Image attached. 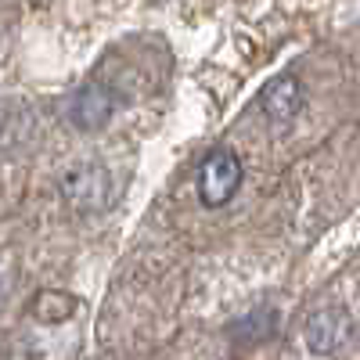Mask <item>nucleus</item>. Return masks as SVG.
<instances>
[{
	"instance_id": "1",
	"label": "nucleus",
	"mask_w": 360,
	"mask_h": 360,
	"mask_svg": "<svg viewBox=\"0 0 360 360\" xmlns=\"http://www.w3.org/2000/svg\"><path fill=\"white\" fill-rule=\"evenodd\" d=\"M242 159H238L231 148H217V152H209L198 166V198L205 209H220L227 205L238 188H242Z\"/></svg>"
},
{
	"instance_id": "3",
	"label": "nucleus",
	"mask_w": 360,
	"mask_h": 360,
	"mask_svg": "<svg viewBox=\"0 0 360 360\" xmlns=\"http://www.w3.org/2000/svg\"><path fill=\"white\" fill-rule=\"evenodd\" d=\"M303 339H307V349L317 353V356L339 353L353 339V317H349V310H342V307H321V310H314L307 317Z\"/></svg>"
},
{
	"instance_id": "6",
	"label": "nucleus",
	"mask_w": 360,
	"mask_h": 360,
	"mask_svg": "<svg viewBox=\"0 0 360 360\" xmlns=\"http://www.w3.org/2000/svg\"><path fill=\"white\" fill-rule=\"evenodd\" d=\"M72 310H76V299L65 295V292H51V288H47V292H40V295L33 299V317L44 321V324L69 321Z\"/></svg>"
},
{
	"instance_id": "2",
	"label": "nucleus",
	"mask_w": 360,
	"mask_h": 360,
	"mask_svg": "<svg viewBox=\"0 0 360 360\" xmlns=\"http://www.w3.org/2000/svg\"><path fill=\"white\" fill-rule=\"evenodd\" d=\"M62 195L76 213H101L112 202V176L101 162H72L62 176Z\"/></svg>"
},
{
	"instance_id": "5",
	"label": "nucleus",
	"mask_w": 360,
	"mask_h": 360,
	"mask_svg": "<svg viewBox=\"0 0 360 360\" xmlns=\"http://www.w3.org/2000/svg\"><path fill=\"white\" fill-rule=\"evenodd\" d=\"M307 94H303V83H299L295 76H278V79H270L263 86V94H259V108L263 115L270 119V123H292V119L299 115V108H303Z\"/></svg>"
},
{
	"instance_id": "4",
	"label": "nucleus",
	"mask_w": 360,
	"mask_h": 360,
	"mask_svg": "<svg viewBox=\"0 0 360 360\" xmlns=\"http://www.w3.org/2000/svg\"><path fill=\"white\" fill-rule=\"evenodd\" d=\"M115 112V98H112V90L105 83H86L76 90V98L69 105V115H72V123L76 130L83 134H98L108 127V119Z\"/></svg>"
}]
</instances>
